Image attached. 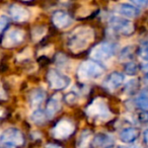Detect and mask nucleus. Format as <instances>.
Returning a JSON list of instances; mask_svg holds the SVG:
<instances>
[{
  "label": "nucleus",
  "instance_id": "35",
  "mask_svg": "<svg viewBox=\"0 0 148 148\" xmlns=\"http://www.w3.org/2000/svg\"><path fill=\"white\" fill-rule=\"evenodd\" d=\"M130 148H143L142 146H140V145H134V146H132V147H130Z\"/></svg>",
  "mask_w": 148,
  "mask_h": 148
},
{
  "label": "nucleus",
  "instance_id": "27",
  "mask_svg": "<svg viewBox=\"0 0 148 148\" xmlns=\"http://www.w3.org/2000/svg\"><path fill=\"white\" fill-rule=\"evenodd\" d=\"M65 101L67 103H69V105H72V103H75L77 101V97L76 95L74 92H69L68 95H65Z\"/></svg>",
  "mask_w": 148,
  "mask_h": 148
},
{
  "label": "nucleus",
  "instance_id": "34",
  "mask_svg": "<svg viewBox=\"0 0 148 148\" xmlns=\"http://www.w3.org/2000/svg\"><path fill=\"white\" fill-rule=\"evenodd\" d=\"M144 81H145L146 84H148V72H147V73H146L145 77H144Z\"/></svg>",
  "mask_w": 148,
  "mask_h": 148
},
{
  "label": "nucleus",
  "instance_id": "15",
  "mask_svg": "<svg viewBox=\"0 0 148 148\" xmlns=\"http://www.w3.org/2000/svg\"><path fill=\"white\" fill-rule=\"evenodd\" d=\"M116 10L122 16L128 17V18H134L139 15V9L133 4H129V3H121L117 6Z\"/></svg>",
  "mask_w": 148,
  "mask_h": 148
},
{
  "label": "nucleus",
  "instance_id": "1",
  "mask_svg": "<svg viewBox=\"0 0 148 148\" xmlns=\"http://www.w3.org/2000/svg\"><path fill=\"white\" fill-rule=\"evenodd\" d=\"M95 39L93 29L88 27H79L75 29L69 35L67 40V46L73 53L85 50Z\"/></svg>",
  "mask_w": 148,
  "mask_h": 148
},
{
  "label": "nucleus",
  "instance_id": "33",
  "mask_svg": "<svg viewBox=\"0 0 148 148\" xmlns=\"http://www.w3.org/2000/svg\"><path fill=\"white\" fill-rule=\"evenodd\" d=\"M2 144V143H1ZM0 148H14V146H11V145H7V144H2V146Z\"/></svg>",
  "mask_w": 148,
  "mask_h": 148
},
{
  "label": "nucleus",
  "instance_id": "37",
  "mask_svg": "<svg viewBox=\"0 0 148 148\" xmlns=\"http://www.w3.org/2000/svg\"><path fill=\"white\" fill-rule=\"evenodd\" d=\"M146 43H147V44H148V41H147V42H146Z\"/></svg>",
  "mask_w": 148,
  "mask_h": 148
},
{
  "label": "nucleus",
  "instance_id": "26",
  "mask_svg": "<svg viewBox=\"0 0 148 148\" xmlns=\"http://www.w3.org/2000/svg\"><path fill=\"white\" fill-rule=\"evenodd\" d=\"M138 87V80L137 79H131L129 82L126 84V88L130 93H134V91L137 89Z\"/></svg>",
  "mask_w": 148,
  "mask_h": 148
},
{
  "label": "nucleus",
  "instance_id": "36",
  "mask_svg": "<svg viewBox=\"0 0 148 148\" xmlns=\"http://www.w3.org/2000/svg\"><path fill=\"white\" fill-rule=\"evenodd\" d=\"M25 1H29V0H25Z\"/></svg>",
  "mask_w": 148,
  "mask_h": 148
},
{
  "label": "nucleus",
  "instance_id": "10",
  "mask_svg": "<svg viewBox=\"0 0 148 148\" xmlns=\"http://www.w3.org/2000/svg\"><path fill=\"white\" fill-rule=\"evenodd\" d=\"M52 23H54L57 29H64L69 27L73 23V19L70 16L69 13L63 10H57L52 15Z\"/></svg>",
  "mask_w": 148,
  "mask_h": 148
},
{
  "label": "nucleus",
  "instance_id": "24",
  "mask_svg": "<svg viewBox=\"0 0 148 148\" xmlns=\"http://www.w3.org/2000/svg\"><path fill=\"white\" fill-rule=\"evenodd\" d=\"M133 49L134 48L131 47V46L126 47L125 49H123V51L121 52L120 58H121V59H125V60L130 59V58L132 57V55H133Z\"/></svg>",
  "mask_w": 148,
  "mask_h": 148
},
{
  "label": "nucleus",
  "instance_id": "9",
  "mask_svg": "<svg viewBox=\"0 0 148 148\" xmlns=\"http://www.w3.org/2000/svg\"><path fill=\"white\" fill-rule=\"evenodd\" d=\"M23 39H25V32L18 29H10L3 36L1 44L4 48H13L23 43Z\"/></svg>",
  "mask_w": 148,
  "mask_h": 148
},
{
  "label": "nucleus",
  "instance_id": "30",
  "mask_svg": "<svg viewBox=\"0 0 148 148\" xmlns=\"http://www.w3.org/2000/svg\"><path fill=\"white\" fill-rule=\"evenodd\" d=\"M143 140H144V143L146 145H148V129H146L143 133Z\"/></svg>",
  "mask_w": 148,
  "mask_h": 148
},
{
  "label": "nucleus",
  "instance_id": "19",
  "mask_svg": "<svg viewBox=\"0 0 148 148\" xmlns=\"http://www.w3.org/2000/svg\"><path fill=\"white\" fill-rule=\"evenodd\" d=\"M48 119L49 118H48L46 112L41 109H36L31 116V120L37 125H43V124H45L47 122Z\"/></svg>",
  "mask_w": 148,
  "mask_h": 148
},
{
  "label": "nucleus",
  "instance_id": "31",
  "mask_svg": "<svg viewBox=\"0 0 148 148\" xmlns=\"http://www.w3.org/2000/svg\"><path fill=\"white\" fill-rule=\"evenodd\" d=\"M45 148H63L62 146L58 145V144H55V143H49L46 145Z\"/></svg>",
  "mask_w": 148,
  "mask_h": 148
},
{
  "label": "nucleus",
  "instance_id": "18",
  "mask_svg": "<svg viewBox=\"0 0 148 148\" xmlns=\"http://www.w3.org/2000/svg\"><path fill=\"white\" fill-rule=\"evenodd\" d=\"M91 142H92V136H91L90 131L88 130L83 131L78 139L77 148H90Z\"/></svg>",
  "mask_w": 148,
  "mask_h": 148
},
{
  "label": "nucleus",
  "instance_id": "5",
  "mask_svg": "<svg viewBox=\"0 0 148 148\" xmlns=\"http://www.w3.org/2000/svg\"><path fill=\"white\" fill-rule=\"evenodd\" d=\"M47 79L49 85L52 89L55 90H62L69 86L71 79L69 76L63 74L57 69H50L47 74Z\"/></svg>",
  "mask_w": 148,
  "mask_h": 148
},
{
  "label": "nucleus",
  "instance_id": "29",
  "mask_svg": "<svg viewBox=\"0 0 148 148\" xmlns=\"http://www.w3.org/2000/svg\"><path fill=\"white\" fill-rule=\"evenodd\" d=\"M131 2L138 7H146L148 5V0H131Z\"/></svg>",
  "mask_w": 148,
  "mask_h": 148
},
{
  "label": "nucleus",
  "instance_id": "8",
  "mask_svg": "<svg viewBox=\"0 0 148 148\" xmlns=\"http://www.w3.org/2000/svg\"><path fill=\"white\" fill-rule=\"evenodd\" d=\"M0 142L2 144H7L11 146H21L25 142L23 135L16 128H8L2 132L0 135Z\"/></svg>",
  "mask_w": 148,
  "mask_h": 148
},
{
  "label": "nucleus",
  "instance_id": "12",
  "mask_svg": "<svg viewBox=\"0 0 148 148\" xmlns=\"http://www.w3.org/2000/svg\"><path fill=\"white\" fill-rule=\"evenodd\" d=\"M124 81H125V75L121 72L115 71L108 75L105 80V85L109 89H117L123 85Z\"/></svg>",
  "mask_w": 148,
  "mask_h": 148
},
{
  "label": "nucleus",
  "instance_id": "11",
  "mask_svg": "<svg viewBox=\"0 0 148 148\" xmlns=\"http://www.w3.org/2000/svg\"><path fill=\"white\" fill-rule=\"evenodd\" d=\"M62 97L60 93H55L52 95L51 99L48 101L47 107H46V114L48 118H52L61 110Z\"/></svg>",
  "mask_w": 148,
  "mask_h": 148
},
{
  "label": "nucleus",
  "instance_id": "25",
  "mask_svg": "<svg viewBox=\"0 0 148 148\" xmlns=\"http://www.w3.org/2000/svg\"><path fill=\"white\" fill-rule=\"evenodd\" d=\"M138 120H139L140 124L144 126H148V111L147 110H144L141 111L138 114Z\"/></svg>",
  "mask_w": 148,
  "mask_h": 148
},
{
  "label": "nucleus",
  "instance_id": "6",
  "mask_svg": "<svg viewBox=\"0 0 148 148\" xmlns=\"http://www.w3.org/2000/svg\"><path fill=\"white\" fill-rule=\"evenodd\" d=\"M75 131V126L70 120L62 119L55 125L52 130V135L56 139H66L70 137Z\"/></svg>",
  "mask_w": 148,
  "mask_h": 148
},
{
  "label": "nucleus",
  "instance_id": "13",
  "mask_svg": "<svg viewBox=\"0 0 148 148\" xmlns=\"http://www.w3.org/2000/svg\"><path fill=\"white\" fill-rule=\"evenodd\" d=\"M91 145L97 148H113L115 146V141L113 137L108 134L99 133L92 138Z\"/></svg>",
  "mask_w": 148,
  "mask_h": 148
},
{
  "label": "nucleus",
  "instance_id": "2",
  "mask_svg": "<svg viewBox=\"0 0 148 148\" xmlns=\"http://www.w3.org/2000/svg\"><path fill=\"white\" fill-rule=\"evenodd\" d=\"M86 114L90 119L99 123L107 122L112 118L109 106L101 99H95V101H92V103L87 107Z\"/></svg>",
  "mask_w": 148,
  "mask_h": 148
},
{
  "label": "nucleus",
  "instance_id": "16",
  "mask_svg": "<svg viewBox=\"0 0 148 148\" xmlns=\"http://www.w3.org/2000/svg\"><path fill=\"white\" fill-rule=\"evenodd\" d=\"M46 99V92L41 88H36L33 91H31L29 97V106L33 109H39V107L44 103Z\"/></svg>",
  "mask_w": 148,
  "mask_h": 148
},
{
  "label": "nucleus",
  "instance_id": "21",
  "mask_svg": "<svg viewBox=\"0 0 148 148\" xmlns=\"http://www.w3.org/2000/svg\"><path fill=\"white\" fill-rule=\"evenodd\" d=\"M136 106L140 109L146 110L148 109V93L146 92H142L136 97Z\"/></svg>",
  "mask_w": 148,
  "mask_h": 148
},
{
  "label": "nucleus",
  "instance_id": "17",
  "mask_svg": "<svg viewBox=\"0 0 148 148\" xmlns=\"http://www.w3.org/2000/svg\"><path fill=\"white\" fill-rule=\"evenodd\" d=\"M140 132L135 127H128L125 128L120 133V140L123 143H133L139 137Z\"/></svg>",
  "mask_w": 148,
  "mask_h": 148
},
{
  "label": "nucleus",
  "instance_id": "7",
  "mask_svg": "<svg viewBox=\"0 0 148 148\" xmlns=\"http://www.w3.org/2000/svg\"><path fill=\"white\" fill-rule=\"evenodd\" d=\"M110 25L113 29L123 36H131L134 33V25L131 21L121 16H112Z\"/></svg>",
  "mask_w": 148,
  "mask_h": 148
},
{
  "label": "nucleus",
  "instance_id": "14",
  "mask_svg": "<svg viewBox=\"0 0 148 148\" xmlns=\"http://www.w3.org/2000/svg\"><path fill=\"white\" fill-rule=\"evenodd\" d=\"M9 14H10L11 18L14 21H17V23H23V21H27L29 18V10L17 4L12 5L9 8Z\"/></svg>",
  "mask_w": 148,
  "mask_h": 148
},
{
  "label": "nucleus",
  "instance_id": "23",
  "mask_svg": "<svg viewBox=\"0 0 148 148\" xmlns=\"http://www.w3.org/2000/svg\"><path fill=\"white\" fill-rule=\"evenodd\" d=\"M46 34V27H35L33 31V38L35 41H39L40 39L45 36Z\"/></svg>",
  "mask_w": 148,
  "mask_h": 148
},
{
  "label": "nucleus",
  "instance_id": "3",
  "mask_svg": "<svg viewBox=\"0 0 148 148\" xmlns=\"http://www.w3.org/2000/svg\"><path fill=\"white\" fill-rule=\"evenodd\" d=\"M105 72V68L95 60H86L79 65L77 75L81 80H91L99 78Z\"/></svg>",
  "mask_w": 148,
  "mask_h": 148
},
{
  "label": "nucleus",
  "instance_id": "20",
  "mask_svg": "<svg viewBox=\"0 0 148 148\" xmlns=\"http://www.w3.org/2000/svg\"><path fill=\"white\" fill-rule=\"evenodd\" d=\"M124 70H125V73L127 75H136L139 71V66L136 62L134 61H129L125 64L124 66Z\"/></svg>",
  "mask_w": 148,
  "mask_h": 148
},
{
  "label": "nucleus",
  "instance_id": "32",
  "mask_svg": "<svg viewBox=\"0 0 148 148\" xmlns=\"http://www.w3.org/2000/svg\"><path fill=\"white\" fill-rule=\"evenodd\" d=\"M6 95H5V91L3 90V88L0 86V99H6Z\"/></svg>",
  "mask_w": 148,
  "mask_h": 148
},
{
  "label": "nucleus",
  "instance_id": "22",
  "mask_svg": "<svg viewBox=\"0 0 148 148\" xmlns=\"http://www.w3.org/2000/svg\"><path fill=\"white\" fill-rule=\"evenodd\" d=\"M138 57L144 62H148V44L144 43L138 51Z\"/></svg>",
  "mask_w": 148,
  "mask_h": 148
},
{
  "label": "nucleus",
  "instance_id": "4",
  "mask_svg": "<svg viewBox=\"0 0 148 148\" xmlns=\"http://www.w3.org/2000/svg\"><path fill=\"white\" fill-rule=\"evenodd\" d=\"M116 53V46L113 43L103 42L95 46L91 50L90 57L95 61H107Z\"/></svg>",
  "mask_w": 148,
  "mask_h": 148
},
{
  "label": "nucleus",
  "instance_id": "28",
  "mask_svg": "<svg viewBox=\"0 0 148 148\" xmlns=\"http://www.w3.org/2000/svg\"><path fill=\"white\" fill-rule=\"evenodd\" d=\"M7 23H8V18H7L6 15L0 14V33L6 27Z\"/></svg>",
  "mask_w": 148,
  "mask_h": 148
}]
</instances>
